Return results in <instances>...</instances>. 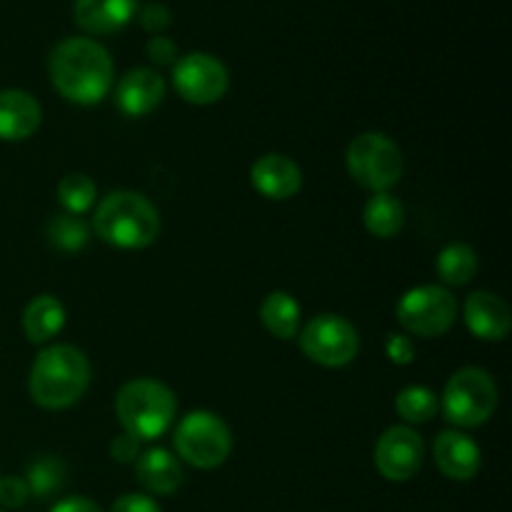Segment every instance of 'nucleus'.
Here are the masks:
<instances>
[{"instance_id": "nucleus-1", "label": "nucleus", "mask_w": 512, "mask_h": 512, "mask_svg": "<svg viewBox=\"0 0 512 512\" xmlns=\"http://www.w3.org/2000/svg\"><path fill=\"white\" fill-rule=\"evenodd\" d=\"M48 73L53 88L63 95L68 103L95 105L113 88L115 65L105 45L98 40L65 38L50 50Z\"/></svg>"}, {"instance_id": "nucleus-2", "label": "nucleus", "mask_w": 512, "mask_h": 512, "mask_svg": "<svg viewBox=\"0 0 512 512\" xmlns=\"http://www.w3.org/2000/svg\"><path fill=\"white\" fill-rule=\"evenodd\" d=\"M90 375L93 370L83 350L68 343L48 345L30 368V398L45 410H65L88 393Z\"/></svg>"}, {"instance_id": "nucleus-3", "label": "nucleus", "mask_w": 512, "mask_h": 512, "mask_svg": "<svg viewBox=\"0 0 512 512\" xmlns=\"http://www.w3.org/2000/svg\"><path fill=\"white\" fill-rule=\"evenodd\" d=\"M93 230L113 248L143 250L158 238L160 213L143 193L113 190L95 208Z\"/></svg>"}, {"instance_id": "nucleus-4", "label": "nucleus", "mask_w": 512, "mask_h": 512, "mask_svg": "<svg viewBox=\"0 0 512 512\" xmlns=\"http://www.w3.org/2000/svg\"><path fill=\"white\" fill-rule=\"evenodd\" d=\"M178 403L175 393L165 383L153 378L128 380L115 395V415L123 433L135 440H155L173 428Z\"/></svg>"}, {"instance_id": "nucleus-5", "label": "nucleus", "mask_w": 512, "mask_h": 512, "mask_svg": "<svg viewBox=\"0 0 512 512\" xmlns=\"http://www.w3.org/2000/svg\"><path fill=\"white\" fill-rule=\"evenodd\" d=\"M345 168L360 188L370 193H388L403 178V150L385 133H360L348 145Z\"/></svg>"}, {"instance_id": "nucleus-6", "label": "nucleus", "mask_w": 512, "mask_h": 512, "mask_svg": "<svg viewBox=\"0 0 512 512\" xmlns=\"http://www.w3.org/2000/svg\"><path fill=\"white\" fill-rule=\"evenodd\" d=\"M440 408L455 428H480L493 418L498 408V385L483 368H460L448 380L440 398Z\"/></svg>"}, {"instance_id": "nucleus-7", "label": "nucleus", "mask_w": 512, "mask_h": 512, "mask_svg": "<svg viewBox=\"0 0 512 512\" xmlns=\"http://www.w3.org/2000/svg\"><path fill=\"white\" fill-rule=\"evenodd\" d=\"M178 458L198 470L220 468L233 453V433L220 415L210 410H193L185 415L173 433Z\"/></svg>"}, {"instance_id": "nucleus-8", "label": "nucleus", "mask_w": 512, "mask_h": 512, "mask_svg": "<svg viewBox=\"0 0 512 512\" xmlns=\"http://www.w3.org/2000/svg\"><path fill=\"white\" fill-rule=\"evenodd\" d=\"M300 350L308 360L323 368H343L358 358V330L343 315L323 313L303 325L298 333Z\"/></svg>"}, {"instance_id": "nucleus-9", "label": "nucleus", "mask_w": 512, "mask_h": 512, "mask_svg": "<svg viewBox=\"0 0 512 512\" xmlns=\"http://www.w3.org/2000/svg\"><path fill=\"white\" fill-rule=\"evenodd\" d=\"M395 318L410 335L440 338L453 328L458 318V303L443 285H418L398 300Z\"/></svg>"}, {"instance_id": "nucleus-10", "label": "nucleus", "mask_w": 512, "mask_h": 512, "mask_svg": "<svg viewBox=\"0 0 512 512\" xmlns=\"http://www.w3.org/2000/svg\"><path fill=\"white\" fill-rule=\"evenodd\" d=\"M173 85L185 103L213 105L228 93L230 75L223 60L210 53H190L175 60Z\"/></svg>"}, {"instance_id": "nucleus-11", "label": "nucleus", "mask_w": 512, "mask_h": 512, "mask_svg": "<svg viewBox=\"0 0 512 512\" xmlns=\"http://www.w3.org/2000/svg\"><path fill=\"white\" fill-rule=\"evenodd\" d=\"M375 468L390 483H405L420 473L425 460V443L408 425H393L375 445Z\"/></svg>"}, {"instance_id": "nucleus-12", "label": "nucleus", "mask_w": 512, "mask_h": 512, "mask_svg": "<svg viewBox=\"0 0 512 512\" xmlns=\"http://www.w3.org/2000/svg\"><path fill=\"white\" fill-rule=\"evenodd\" d=\"M165 78L153 68H133L115 88V105L128 118L150 115L165 98Z\"/></svg>"}, {"instance_id": "nucleus-13", "label": "nucleus", "mask_w": 512, "mask_h": 512, "mask_svg": "<svg viewBox=\"0 0 512 512\" xmlns=\"http://www.w3.org/2000/svg\"><path fill=\"white\" fill-rule=\"evenodd\" d=\"M465 325L475 338L485 340V343H498V340L508 338L512 328V313L500 295L488 293V290H475L468 295L463 308Z\"/></svg>"}, {"instance_id": "nucleus-14", "label": "nucleus", "mask_w": 512, "mask_h": 512, "mask_svg": "<svg viewBox=\"0 0 512 512\" xmlns=\"http://www.w3.org/2000/svg\"><path fill=\"white\" fill-rule=\"evenodd\" d=\"M250 183L263 198L290 200L303 188V173H300V165L288 155L268 153L253 163Z\"/></svg>"}, {"instance_id": "nucleus-15", "label": "nucleus", "mask_w": 512, "mask_h": 512, "mask_svg": "<svg viewBox=\"0 0 512 512\" xmlns=\"http://www.w3.org/2000/svg\"><path fill=\"white\" fill-rule=\"evenodd\" d=\"M433 458L445 478L460 480V483L473 480L478 475L480 463H483L478 443L460 430H443L435 438Z\"/></svg>"}, {"instance_id": "nucleus-16", "label": "nucleus", "mask_w": 512, "mask_h": 512, "mask_svg": "<svg viewBox=\"0 0 512 512\" xmlns=\"http://www.w3.org/2000/svg\"><path fill=\"white\" fill-rule=\"evenodd\" d=\"M40 120H43V108L35 95L18 88L0 90V140L3 143L28 140L40 128Z\"/></svg>"}, {"instance_id": "nucleus-17", "label": "nucleus", "mask_w": 512, "mask_h": 512, "mask_svg": "<svg viewBox=\"0 0 512 512\" xmlns=\"http://www.w3.org/2000/svg\"><path fill=\"white\" fill-rule=\"evenodd\" d=\"M140 0H75L73 18L90 35H110L123 30L138 15Z\"/></svg>"}, {"instance_id": "nucleus-18", "label": "nucleus", "mask_w": 512, "mask_h": 512, "mask_svg": "<svg viewBox=\"0 0 512 512\" xmlns=\"http://www.w3.org/2000/svg\"><path fill=\"white\" fill-rule=\"evenodd\" d=\"M135 478L150 495H173L183 485V465L170 450L150 448L135 460Z\"/></svg>"}, {"instance_id": "nucleus-19", "label": "nucleus", "mask_w": 512, "mask_h": 512, "mask_svg": "<svg viewBox=\"0 0 512 512\" xmlns=\"http://www.w3.org/2000/svg\"><path fill=\"white\" fill-rule=\"evenodd\" d=\"M65 325V308L55 295H38L23 310V333L30 343L43 345L53 340Z\"/></svg>"}, {"instance_id": "nucleus-20", "label": "nucleus", "mask_w": 512, "mask_h": 512, "mask_svg": "<svg viewBox=\"0 0 512 512\" xmlns=\"http://www.w3.org/2000/svg\"><path fill=\"white\" fill-rule=\"evenodd\" d=\"M300 303L290 293L275 290V293L265 295L263 305H260V320H263L265 330L278 340H293L300 333Z\"/></svg>"}, {"instance_id": "nucleus-21", "label": "nucleus", "mask_w": 512, "mask_h": 512, "mask_svg": "<svg viewBox=\"0 0 512 512\" xmlns=\"http://www.w3.org/2000/svg\"><path fill=\"white\" fill-rule=\"evenodd\" d=\"M363 223L373 238L390 240L403 230L405 208L390 193H373V198L363 208Z\"/></svg>"}, {"instance_id": "nucleus-22", "label": "nucleus", "mask_w": 512, "mask_h": 512, "mask_svg": "<svg viewBox=\"0 0 512 512\" xmlns=\"http://www.w3.org/2000/svg\"><path fill=\"white\" fill-rule=\"evenodd\" d=\"M435 270L443 280V288H463L478 273V253L465 243H450L440 250Z\"/></svg>"}, {"instance_id": "nucleus-23", "label": "nucleus", "mask_w": 512, "mask_h": 512, "mask_svg": "<svg viewBox=\"0 0 512 512\" xmlns=\"http://www.w3.org/2000/svg\"><path fill=\"white\" fill-rule=\"evenodd\" d=\"M65 465L63 460L55 458V455H40L33 463L28 465V473H25V483H28L30 495H35L38 500L50 498V495H58L60 488L65 485Z\"/></svg>"}, {"instance_id": "nucleus-24", "label": "nucleus", "mask_w": 512, "mask_h": 512, "mask_svg": "<svg viewBox=\"0 0 512 512\" xmlns=\"http://www.w3.org/2000/svg\"><path fill=\"white\" fill-rule=\"evenodd\" d=\"M438 395L425 385H408L395 398V413L410 425H423L438 415Z\"/></svg>"}, {"instance_id": "nucleus-25", "label": "nucleus", "mask_w": 512, "mask_h": 512, "mask_svg": "<svg viewBox=\"0 0 512 512\" xmlns=\"http://www.w3.org/2000/svg\"><path fill=\"white\" fill-rule=\"evenodd\" d=\"M45 235H48L50 245L58 248L60 253H78V250H83L88 245L90 228L80 215L63 213L48 220Z\"/></svg>"}, {"instance_id": "nucleus-26", "label": "nucleus", "mask_w": 512, "mask_h": 512, "mask_svg": "<svg viewBox=\"0 0 512 512\" xmlns=\"http://www.w3.org/2000/svg\"><path fill=\"white\" fill-rule=\"evenodd\" d=\"M95 198H98V188L93 180L83 173L65 175L58 185V200L70 215H83L93 208Z\"/></svg>"}, {"instance_id": "nucleus-27", "label": "nucleus", "mask_w": 512, "mask_h": 512, "mask_svg": "<svg viewBox=\"0 0 512 512\" xmlns=\"http://www.w3.org/2000/svg\"><path fill=\"white\" fill-rule=\"evenodd\" d=\"M30 498V488L25 483V478H0V505L3 508H23Z\"/></svg>"}, {"instance_id": "nucleus-28", "label": "nucleus", "mask_w": 512, "mask_h": 512, "mask_svg": "<svg viewBox=\"0 0 512 512\" xmlns=\"http://www.w3.org/2000/svg\"><path fill=\"white\" fill-rule=\"evenodd\" d=\"M170 23H173V13H170L165 3H148L140 10V25H143L148 33L160 35L163 30H168Z\"/></svg>"}, {"instance_id": "nucleus-29", "label": "nucleus", "mask_w": 512, "mask_h": 512, "mask_svg": "<svg viewBox=\"0 0 512 512\" xmlns=\"http://www.w3.org/2000/svg\"><path fill=\"white\" fill-rule=\"evenodd\" d=\"M385 355H388V360L393 365H410L415 360V345L413 340L408 338V335H400V333H393L388 335V340H385Z\"/></svg>"}, {"instance_id": "nucleus-30", "label": "nucleus", "mask_w": 512, "mask_h": 512, "mask_svg": "<svg viewBox=\"0 0 512 512\" xmlns=\"http://www.w3.org/2000/svg\"><path fill=\"white\" fill-rule=\"evenodd\" d=\"M145 53H148V58L155 65H175V60H178V45L170 38H165V35H153L148 40V45H145Z\"/></svg>"}, {"instance_id": "nucleus-31", "label": "nucleus", "mask_w": 512, "mask_h": 512, "mask_svg": "<svg viewBox=\"0 0 512 512\" xmlns=\"http://www.w3.org/2000/svg\"><path fill=\"white\" fill-rule=\"evenodd\" d=\"M110 512H163L153 498L143 493H125L113 503Z\"/></svg>"}, {"instance_id": "nucleus-32", "label": "nucleus", "mask_w": 512, "mask_h": 512, "mask_svg": "<svg viewBox=\"0 0 512 512\" xmlns=\"http://www.w3.org/2000/svg\"><path fill=\"white\" fill-rule=\"evenodd\" d=\"M140 440H135L133 435L128 433H120L118 438H113V443H110V455H113V460H118V463H135V460L140 458Z\"/></svg>"}, {"instance_id": "nucleus-33", "label": "nucleus", "mask_w": 512, "mask_h": 512, "mask_svg": "<svg viewBox=\"0 0 512 512\" xmlns=\"http://www.w3.org/2000/svg\"><path fill=\"white\" fill-rule=\"evenodd\" d=\"M50 512H103V510H100V505L93 503V500L83 498V495H73V498H65L60 500V503H55Z\"/></svg>"}, {"instance_id": "nucleus-34", "label": "nucleus", "mask_w": 512, "mask_h": 512, "mask_svg": "<svg viewBox=\"0 0 512 512\" xmlns=\"http://www.w3.org/2000/svg\"><path fill=\"white\" fill-rule=\"evenodd\" d=\"M0 512H5V510H0Z\"/></svg>"}]
</instances>
